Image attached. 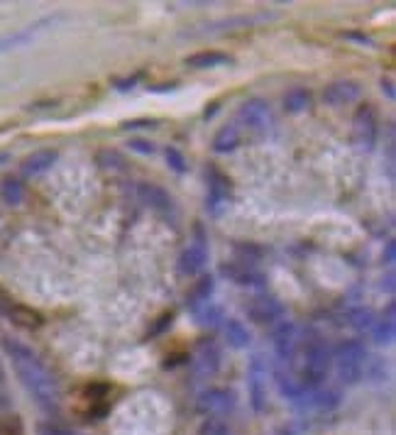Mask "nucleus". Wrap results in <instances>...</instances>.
Returning a JSON list of instances; mask_svg holds the SVG:
<instances>
[{"mask_svg":"<svg viewBox=\"0 0 396 435\" xmlns=\"http://www.w3.org/2000/svg\"><path fill=\"white\" fill-rule=\"evenodd\" d=\"M0 435H22V426L15 416L0 418Z\"/></svg>","mask_w":396,"mask_h":435,"instance_id":"nucleus-30","label":"nucleus"},{"mask_svg":"<svg viewBox=\"0 0 396 435\" xmlns=\"http://www.w3.org/2000/svg\"><path fill=\"white\" fill-rule=\"evenodd\" d=\"M237 117L242 120V125H247L254 132H267L271 127V110L264 100L259 98H252V100H245L237 110Z\"/></svg>","mask_w":396,"mask_h":435,"instance_id":"nucleus-11","label":"nucleus"},{"mask_svg":"<svg viewBox=\"0 0 396 435\" xmlns=\"http://www.w3.org/2000/svg\"><path fill=\"white\" fill-rule=\"evenodd\" d=\"M130 150L140 152V154H155V145L145 142V140H132V142H130Z\"/></svg>","mask_w":396,"mask_h":435,"instance_id":"nucleus-32","label":"nucleus"},{"mask_svg":"<svg viewBox=\"0 0 396 435\" xmlns=\"http://www.w3.org/2000/svg\"><path fill=\"white\" fill-rule=\"evenodd\" d=\"M358 95H360V83L345 78V81L328 83L323 91V103L325 105H348V103H353Z\"/></svg>","mask_w":396,"mask_h":435,"instance_id":"nucleus-16","label":"nucleus"},{"mask_svg":"<svg viewBox=\"0 0 396 435\" xmlns=\"http://www.w3.org/2000/svg\"><path fill=\"white\" fill-rule=\"evenodd\" d=\"M211 293H213V279L211 276H203V279L196 281L194 291L189 296V306L191 310H196L198 306H203L206 301H211Z\"/></svg>","mask_w":396,"mask_h":435,"instance_id":"nucleus-24","label":"nucleus"},{"mask_svg":"<svg viewBox=\"0 0 396 435\" xmlns=\"http://www.w3.org/2000/svg\"><path fill=\"white\" fill-rule=\"evenodd\" d=\"M375 313H372L370 308H355L353 313H350V325L358 327V330H372L375 327Z\"/></svg>","mask_w":396,"mask_h":435,"instance_id":"nucleus-27","label":"nucleus"},{"mask_svg":"<svg viewBox=\"0 0 396 435\" xmlns=\"http://www.w3.org/2000/svg\"><path fill=\"white\" fill-rule=\"evenodd\" d=\"M343 37L345 39H355V42H360V44H375V39H372L370 35H365V32H343Z\"/></svg>","mask_w":396,"mask_h":435,"instance_id":"nucleus-33","label":"nucleus"},{"mask_svg":"<svg viewBox=\"0 0 396 435\" xmlns=\"http://www.w3.org/2000/svg\"><path fill=\"white\" fill-rule=\"evenodd\" d=\"M137 199L142 201L147 208L162 213V216H169V213H174L172 196H169L167 191H164L162 186H157V184H150V182L137 184Z\"/></svg>","mask_w":396,"mask_h":435,"instance_id":"nucleus-15","label":"nucleus"},{"mask_svg":"<svg viewBox=\"0 0 396 435\" xmlns=\"http://www.w3.org/2000/svg\"><path fill=\"white\" fill-rule=\"evenodd\" d=\"M0 196H3V201L8 203V206H18V203H22L25 191H22V184L18 182V179L8 177L0 182Z\"/></svg>","mask_w":396,"mask_h":435,"instance_id":"nucleus-25","label":"nucleus"},{"mask_svg":"<svg viewBox=\"0 0 396 435\" xmlns=\"http://www.w3.org/2000/svg\"><path fill=\"white\" fill-rule=\"evenodd\" d=\"M196 406L201 414H206L211 418L225 416L228 411L235 409V397H233V392H228V389H208V392L201 394Z\"/></svg>","mask_w":396,"mask_h":435,"instance_id":"nucleus-13","label":"nucleus"},{"mask_svg":"<svg viewBox=\"0 0 396 435\" xmlns=\"http://www.w3.org/2000/svg\"><path fill=\"white\" fill-rule=\"evenodd\" d=\"M247 315L259 325H276L281 318H284V306L276 301L274 296L269 293H262V296H254L247 306Z\"/></svg>","mask_w":396,"mask_h":435,"instance_id":"nucleus-9","label":"nucleus"},{"mask_svg":"<svg viewBox=\"0 0 396 435\" xmlns=\"http://www.w3.org/2000/svg\"><path fill=\"white\" fill-rule=\"evenodd\" d=\"M220 367V347L216 340L203 337L191 355V370L196 377H213Z\"/></svg>","mask_w":396,"mask_h":435,"instance_id":"nucleus-5","label":"nucleus"},{"mask_svg":"<svg viewBox=\"0 0 396 435\" xmlns=\"http://www.w3.org/2000/svg\"><path fill=\"white\" fill-rule=\"evenodd\" d=\"M3 350L10 357V362H13L15 372H18L22 387L32 394L37 406H42L49 414L59 409V399H61L59 384H56L52 372L42 365L37 352H32L25 342L15 340V337H3Z\"/></svg>","mask_w":396,"mask_h":435,"instance_id":"nucleus-1","label":"nucleus"},{"mask_svg":"<svg viewBox=\"0 0 396 435\" xmlns=\"http://www.w3.org/2000/svg\"><path fill=\"white\" fill-rule=\"evenodd\" d=\"M237 145H240V130H237V125H225L216 132L211 150L216 152V154H228V152H233Z\"/></svg>","mask_w":396,"mask_h":435,"instance_id":"nucleus-20","label":"nucleus"},{"mask_svg":"<svg viewBox=\"0 0 396 435\" xmlns=\"http://www.w3.org/2000/svg\"><path fill=\"white\" fill-rule=\"evenodd\" d=\"M167 164H169V169H174L177 174H184L186 169H189V167H186L184 154H181L177 147H169V150H167Z\"/></svg>","mask_w":396,"mask_h":435,"instance_id":"nucleus-29","label":"nucleus"},{"mask_svg":"<svg viewBox=\"0 0 396 435\" xmlns=\"http://www.w3.org/2000/svg\"><path fill=\"white\" fill-rule=\"evenodd\" d=\"M308 105H311V93L303 86H293L284 93V110L301 112V110H306Z\"/></svg>","mask_w":396,"mask_h":435,"instance_id":"nucleus-22","label":"nucleus"},{"mask_svg":"<svg viewBox=\"0 0 396 435\" xmlns=\"http://www.w3.org/2000/svg\"><path fill=\"white\" fill-rule=\"evenodd\" d=\"M220 274L228 276L230 281L240 286H262L264 284V274L250 262V259H235L220 267Z\"/></svg>","mask_w":396,"mask_h":435,"instance_id":"nucleus-14","label":"nucleus"},{"mask_svg":"<svg viewBox=\"0 0 396 435\" xmlns=\"http://www.w3.org/2000/svg\"><path fill=\"white\" fill-rule=\"evenodd\" d=\"M382 91L389 95V98H394V86H392V81L389 78H382Z\"/></svg>","mask_w":396,"mask_h":435,"instance_id":"nucleus-38","label":"nucleus"},{"mask_svg":"<svg viewBox=\"0 0 396 435\" xmlns=\"http://www.w3.org/2000/svg\"><path fill=\"white\" fill-rule=\"evenodd\" d=\"M172 320H174V313H164V315H160V323H157L155 327H152V330H150V335H157V332H162L164 327H169V325H172Z\"/></svg>","mask_w":396,"mask_h":435,"instance_id":"nucleus-34","label":"nucleus"},{"mask_svg":"<svg viewBox=\"0 0 396 435\" xmlns=\"http://www.w3.org/2000/svg\"><path fill=\"white\" fill-rule=\"evenodd\" d=\"M353 137L355 145L372 150L377 142V115L372 105H360L353 117Z\"/></svg>","mask_w":396,"mask_h":435,"instance_id":"nucleus-8","label":"nucleus"},{"mask_svg":"<svg viewBox=\"0 0 396 435\" xmlns=\"http://www.w3.org/2000/svg\"><path fill=\"white\" fill-rule=\"evenodd\" d=\"M142 78V73H135V76H130V78H120V81H115V88H120V91H127V88H132L135 83Z\"/></svg>","mask_w":396,"mask_h":435,"instance_id":"nucleus-35","label":"nucleus"},{"mask_svg":"<svg viewBox=\"0 0 396 435\" xmlns=\"http://www.w3.org/2000/svg\"><path fill=\"white\" fill-rule=\"evenodd\" d=\"M330 365L343 384H358L365 377L367 350L360 340H345L330 352Z\"/></svg>","mask_w":396,"mask_h":435,"instance_id":"nucleus-3","label":"nucleus"},{"mask_svg":"<svg viewBox=\"0 0 396 435\" xmlns=\"http://www.w3.org/2000/svg\"><path fill=\"white\" fill-rule=\"evenodd\" d=\"M233 64V56L225 54V52H196L191 56H186V66L191 69H216V66H228Z\"/></svg>","mask_w":396,"mask_h":435,"instance_id":"nucleus-19","label":"nucleus"},{"mask_svg":"<svg viewBox=\"0 0 396 435\" xmlns=\"http://www.w3.org/2000/svg\"><path fill=\"white\" fill-rule=\"evenodd\" d=\"M208 262V245H206V237H203V230L196 228V240L189 242L184 252L179 257V272L184 276H194L206 267Z\"/></svg>","mask_w":396,"mask_h":435,"instance_id":"nucleus-7","label":"nucleus"},{"mask_svg":"<svg viewBox=\"0 0 396 435\" xmlns=\"http://www.w3.org/2000/svg\"><path fill=\"white\" fill-rule=\"evenodd\" d=\"M271 337H274L276 357H279L281 362L288 365L293 357H296V350H298V345H301V337H298L296 323H291V320H279V323L274 325V332H271Z\"/></svg>","mask_w":396,"mask_h":435,"instance_id":"nucleus-6","label":"nucleus"},{"mask_svg":"<svg viewBox=\"0 0 396 435\" xmlns=\"http://www.w3.org/2000/svg\"><path fill=\"white\" fill-rule=\"evenodd\" d=\"M56 159H59V152L56 150H37L22 162L20 169L25 177H39V174H44L47 169H52V164Z\"/></svg>","mask_w":396,"mask_h":435,"instance_id":"nucleus-18","label":"nucleus"},{"mask_svg":"<svg viewBox=\"0 0 396 435\" xmlns=\"http://www.w3.org/2000/svg\"><path fill=\"white\" fill-rule=\"evenodd\" d=\"M247 387H250L254 411H264V406H267V365L259 355H254L250 370H247Z\"/></svg>","mask_w":396,"mask_h":435,"instance_id":"nucleus-10","label":"nucleus"},{"mask_svg":"<svg viewBox=\"0 0 396 435\" xmlns=\"http://www.w3.org/2000/svg\"><path fill=\"white\" fill-rule=\"evenodd\" d=\"M223 330H225V340H228V345H233V347H247L252 340L250 330L242 325V320L228 318L223 325Z\"/></svg>","mask_w":396,"mask_h":435,"instance_id":"nucleus-21","label":"nucleus"},{"mask_svg":"<svg viewBox=\"0 0 396 435\" xmlns=\"http://www.w3.org/2000/svg\"><path fill=\"white\" fill-rule=\"evenodd\" d=\"M394 259H396V245H394V240H389L387 242V250H384V262L394 264Z\"/></svg>","mask_w":396,"mask_h":435,"instance_id":"nucleus-37","label":"nucleus"},{"mask_svg":"<svg viewBox=\"0 0 396 435\" xmlns=\"http://www.w3.org/2000/svg\"><path fill=\"white\" fill-rule=\"evenodd\" d=\"M5 159H8V154H0V162H5Z\"/></svg>","mask_w":396,"mask_h":435,"instance_id":"nucleus-40","label":"nucleus"},{"mask_svg":"<svg viewBox=\"0 0 396 435\" xmlns=\"http://www.w3.org/2000/svg\"><path fill=\"white\" fill-rule=\"evenodd\" d=\"M198 435H230V431H228V426L220 421V418H208V421L201 426Z\"/></svg>","mask_w":396,"mask_h":435,"instance_id":"nucleus-28","label":"nucleus"},{"mask_svg":"<svg viewBox=\"0 0 396 435\" xmlns=\"http://www.w3.org/2000/svg\"><path fill=\"white\" fill-rule=\"evenodd\" d=\"M394 327H396V323H394V303H392L387 310V318H382L379 323H375V327H372L370 332L375 335V340L379 345H389V342H394Z\"/></svg>","mask_w":396,"mask_h":435,"instance_id":"nucleus-23","label":"nucleus"},{"mask_svg":"<svg viewBox=\"0 0 396 435\" xmlns=\"http://www.w3.org/2000/svg\"><path fill=\"white\" fill-rule=\"evenodd\" d=\"M296 355H301V367H298V374H293L303 389V397L323 384L330 370V347L321 337H308L301 340Z\"/></svg>","mask_w":396,"mask_h":435,"instance_id":"nucleus-2","label":"nucleus"},{"mask_svg":"<svg viewBox=\"0 0 396 435\" xmlns=\"http://www.w3.org/2000/svg\"><path fill=\"white\" fill-rule=\"evenodd\" d=\"M384 286H387V291H394V274L387 276V284H384Z\"/></svg>","mask_w":396,"mask_h":435,"instance_id":"nucleus-39","label":"nucleus"},{"mask_svg":"<svg viewBox=\"0 0 396 435\" xmlns=\"http://www.w3.org/2000/svg\"><path fill=\"white\" fill-rule=\"evenodd\" d=\"M39 435H83V433H76V431H69V428H61V426H39Z\"/></svg>","mask_w":396,"mask_h":435,"instance_id":"nucleus-31","label":"nucleus"},{"mask_svg":"<svg viewBox=\"0 0 396 435\" xmlns=\"http://www.w3.org/2000/svg\"><path fill=\"white\" fill-rule=\"evenodd\" d=\"M230 199V179L225 177L220 169L211 167L208 169V199H206V208L211 213H220L225 206H228Z\"/></svg>","mask_w":396,"mask_h":435,"instance_id":"nucleus-12","label":"nucleus"},{"mask_svg":"<svg viewBox=\"0 0 396 435\" xmlns=\"http://www.w3.org/2000/svg\"><path fill=\"white\" fill-rule=\"evenodd\" d=\"M0 310L8 313V318L13 320L15 325H22V327L42 325V315H39L35 308L22 306V303H15V301H10V298H3V301H0Z\"/></svg>","mask_w":396,"mask_h":435,"instance_id":"nucleus-17","label":"nucleus"},{"mask_svg":"<svg viewBox=\"0 0 396 435\" xmlns=\"http://www.w3.org/2000/svg\"><path fill=\"white\" fill-rule=\"evenodd\" d=\"M98 164L105 169V172H113V174H115V172H125V169H127L125 167V159H123V157L118 154L115 150H100L98 152Z\"/></svg>","mask_w":396,"mask_h":435,"instance_id":"nucleus-26","label":"nucleus"},{"mask_svg":"<svg viewBox=\"0 0 396 435\" xmlns=\"http://www.w3.org/2000/svg\"><path fill=\"white\" fill-rule=\"evenodd\" d=\"M59 20H61V15H44V18H39L35 22H30V25L20 27V30L10 32V35H3L0 37V54L30 44L32 39L39 37L42 32H47L49 27H54V22H59Z\"/></svg>","mask_w":396,"mask_h":435,"instance_id":"nucleus-4","label":"nucleus"},{"mask_svg":"<svg viewBox=\"0 0 396 435\" xmlns=\"http://www.w3.org/2000/svg\"><path fill=\"white\" fill-rule=\"evenodd\" d=\"M157 122L155 120H127L123 122V127L125 130H140V127H155Z\"/></svg>","mask_w":396,"mask_h":435,"instance_id":"nucleus-36","label":"nucleus"}]
</instances>
